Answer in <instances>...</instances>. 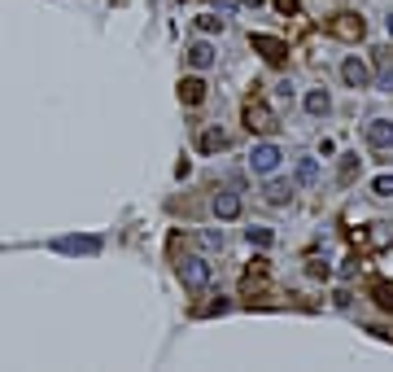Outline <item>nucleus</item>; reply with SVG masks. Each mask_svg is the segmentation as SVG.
<instances>
[{
    "label": "nucleus",
    "mask_w": 393,
    "mask_h": 372,
    "mask_svg": "<svg viewBox=\"0 0 393 372\" xmlns=\"http://www.w3.org/2000/svg\"><path fill=\"white\" fill-rule=\"evenodd\" d=\"M280 144H271V140H262V144H254L249 149V171H258V175H271L275 167H280Z\"/></svg>",
    "instance_id": "nucleus-2"
},
{
    "label": "nucleus",
    "mask_w": 393,
    "mask_h": 372,
    "mask_svg": "<svg viewBox=\"0 0 393 372\" xmlns=\"http://www.w3.org/2000/svg\"><path fill=\"white\" fill-rule=\"evenodd\" d=\"M262 198H267V206H288V202H293V184H288V180H267Z\"/></svg>",
    "instance_id": "nucleus-13"
},
{
    "label": "nucleus",
    "mask_w": 393,
    "mask_h": 372,
    "mask_svg": "<svg viewBox=\"0 0 393 372\" xmlns=\"http://www.w3.org/2000/svg\"><path fill=\"white\" fill-rule=\"evenodd\" d=\"M196 31H201V36H219L223 18H215V13H196Z\"/></svg>",
    "instance_id": "nucleus-18"
},
{
    "label": "nucleus",
    "mask_w": 393,
    "mask_h": 372,
    "mask_svg": "<svg viewBox=\"0 0 393 372\" xmlns=\"http://www.w3.org/2000/svg\"><path fill=\"white\" fill-rule=\"evenodd\" d=\"M254 53H262V61H271V66H280L284 53H288V44L284 40H275V36H254Z\"/></svg>",
    "instance_id": "nucleus-6"
},
{
    "label": "nucleus",
    "mask_w": 393,
    "mask_h": 372,
    "mask_svg": "<svg viewBox=\"0 0 393 372\" xmlns=\"http://www.w3.org/2000/svg\"><path fill=\"white\" fill-rule=\"evenodd\" d=\"M179 101H184V105H201V101H206V79H201V75L179 79Z\"/></svg>",
    "instance_id": "nucleus-9"
},
{
    "label": "nucleus",
    "mask_w": 393,
    "mask_h": 372,
    "mask_svg": "<svg viewBox=\"0 0 393 372\" xmlns=\"http://www.w3.org/2000/svg\"><path fill=\"white\" fill-rule=\"evenodd\" d=\"M210 276H215V271H210V263H206L201 254L179 258V281H184V289H206V285H210Z\"/></svg>",
    "instance_id": "nucleus-1"
},
{
    "label": "nucleus",
    "mask_w": 393,
    "mask_h": 372,
    "mask_svg": "<svg viewBox=\"0 0 393 372\" xmlns=\"http://www.w3.org/2000/svg\"><path fill=\"white\" fill-rule=\"evenodd\" d=\"M271 5H275V9H280V13H284V18H293V13H298V9H302V5H298V0H271Z\"/></svg>",
    "instance_id": "nucleus-23"
},
{
    "label": "nucleus",
    "mask_w": 393,
    "mask_h": 372,
    "mask_svg": "<svg viewBox=\"0 0 393 372\" xmlns=\"http://www.w3.org/2000/svg\"><path fill=\"white\" fill-rule=\"evenodd\" d=\"M245 237H249V246H258V250H267L271 241H275V232H271V228H258V223H254V228L245 232Z\"/></svg>",
    "instance_id": "nucleus-19"
},
{
    "label": "nucleus",
    "mask_w": 393,
    "mask_h": 372,
    "mask_svg": "<svg viewBox=\"0 0 393 372\" xmlns=\"http://www.w3.org/2000/svg\"><path fill=\"white\" fill-rule=\"evenodd\" d=\"M245 127H249V132H258V136H271L275 127H280V119H275L262 101H249V105H245Z\"/></svg>",
    "instance_id": "nucleus-4"
},
{
    "label": "nucleus",
    "mask_w": 393,
    "mask_h": 372,
    "mask_svg": "<svg viewBox=\"0 0 393 372\" xmlns=\"http://www.w3.org/2000/svg\"><path fill=\"white\" fill-rule=\"evenodd\" d=\"M380 88H385V92H393V66H389V70H380Z\"/></svg>",
    "instance_id": "nucleus-25"
},
{
    "label": "nucleus",
    "mask_w": 393,
    "mask_h": 372,
    "mask_svg": "<svg viewBox=\"0 0 393 372\" xmlns=\"http://www.w3.org/2000/svg\"><path fill=\"white\" fill-rule=\"evenodd\" d=\"M215 215H219L223 223L240 215V198H236V193H232V188H219V193H215Z\"/></svg>",
    "instance_id": "nucleus-11"
},
{
    "label": "nucleus",
    "mask_w": 393,
    "mask_h": 372,
    "mask_svg": "<svg viewBox=\"0 0 393 372\" xmlns=\"http://www.w3.org/2000/svg\"><path fill=\"white\" fill-rule=\"evenodd\" d=\"M376 66H380V70L393 66V48H376Z\"/></svg>",
    "instance_id": "nucleus-24"
},
{
    "label": "nucleus",
    "mask_w": 393,
    "mask_h": 372,
    "mask_svg": "<svg viewBox=\"0 0 393 372\" xmlns=\"http://www.w3.org/2000/svg\"><path fill=\"white\" fill-rule=\"evenodd\" d=\"M201 246L206 250H223V228H206L201 232Z\"/></svg>",
    "instance_id": "nucleus-22"
},
{
    "label": "nucleus",
    "mask_w": 393,
    "mask_h": 372,
    "mask_svg": "<svg viewBox=\"0 0 393 372\" xmlns=\"http://www.w3.org/2000/svg\"><path fill=\"white\" fill-rule=\"evenodd\" d=\"M385 27H389V40H393V13H389V18H385Z\"/></svg>",
    "instance_id": "nucleus-26"
},
{
    "label": "nucleus",
    "mask_w": 393,
    "mask_h": 372,
    "mask_svg": "<svg viewBox=\"0 0 393 372\" xmlns=\"http://www.w3.org/2000/svg\"><path fill=\"white\" fill-rule=\"evenodd\" d=\"M367 241H371L376 250L393 246V223H389V219H376V223H371V232H367Z\"/></svg>",
    "instance_id": "nucleus-14"
},
{
    "label": "nucleus",
    "mask_w": 393,
    "mask_h": 372,
    "mask_svg": "<svg viewBox=\"0 0 393 372\" xmlns=\"http://www.w3.org/2000/svg\"><path fill=\"white\" fill-rule=\"evenodd\" d=\"M196 149H201V154H223L227 149V132H223V127H206V132L196 136Z\"/></svg>",
    "instance_id": "nucleus-12"
},
{
    "label": "nucleus",
    "mask_w": 393,
    "mask_h": 372,
    "mask_svg": "<svg viewBox=\"0 0 393 372\" xmlns=\"http://www.w3.org/2000/svg\"><path fill=\"white\" fill-rule=\"evenodd\" d=\"M367 144L371 149H393V119H371L367 123Z\"/></svg>",
    "instance_id": "nucleus-7"
},
{
    "label": "nucleus",
    "mask_w": 393,
    "mask_h": 372,
    "mask_svg": "<svg viewBox=\"0 0 393 372\" xmlns=\"http://www.w3.org/2000/svg\"><path fill=\"white\" fill-rule=\"evenodd\" d=\"M184 57H188V66H192V70H210V66H215V48H210L206 40L188 44V48H184Z\"/></svg>",
    "instance_id": "nucleus-8"
},
{
    "label": "nucleus",
    "mask_w": 393,
    "mask_h": 372,
    "mask_svg": "<svg viewBox=\"0 0 393 372\" xmlns=\"http://www.w3.org/2000/svg\"><path fill=\"white\" fill-rule=\"evenodd\" d=\"M328 31H332L337 40H346V44H354V40H363V36H367V22L358 18V13H337V18L328 22Z\"/></svg>",
    "instance_id": "nucleus-3"
},
{
    "label": "nucleus",
    "mask_w": 393,
    "mask_h": 372,
    "mask_svg": "<svg viewBox=\"0 0 393 372\" xmlns=\"http://www.w3.org/2000/svg\"><path fill=\"white\" fill-rule=\"evenodd\" d=\"M302 105H306V114H310V119H328V114H332V96H328L323 88H310Z\"/></svg>",
    "instance_id": "nucleus-10"
},
{
    "label": "nucleus",
    "mask_w": 393,
    "mask_h": 372,
    "mask_svg": "<svg viewBox=\"0 0 393 372\" xmlns=\"http://www.w3.org/2000/svg\"><path fill=\"white\" fill-rule=\"evenodd\" d=\"M337 175H341V184H350L354 175H358V154H346V158H341V171H337Z\"/></svg>",
    "instance_id": "nucleus-20"
},
{
    "label": "nucleus",
    "mask_w": 393,
    "mask_h": 372,
    "mask_svg": "<svg viewBox=\"0 0 393 372\" xmlns=\"http://www.w3.org/2000/svg\"><path fill=\"white\" fill-rule=\"evenodd\" d=\"M371 298H376V306H380V311L393 315V281H376V285H371Z\"/></svg>",
    "instance_id": "nucleus-15"
},
{
    "label": "nucleus",
    "mask_w": 393,
    "mask_h": 372,
    "mask_svg": "<svg viewBox=\"0 0 393 372\" xmlns=\"http://www.w3.org/2000/svg\"><path fill=\"white\" fill-rule=\"evenodd\" d=\"M371 193H376V198H393V175H376Z\"/></svg>",
    "instance_id": "nucleus-21"
},
{
    "label": "nucleus",
    "mask_w": 393,
    "mask_h": 372,
    "mask_svg": "<svg viewBox=\"0 0 393 372\" xmlns=\"http://www.w3.org/2000/svg\"><path fill=\"white\" fill-rule=\"evenodd\" d=\"M57 250H84V254H96V250H101V241H96V237H84V241H57Z\"/></svg>",
    "instance_id": "nucleus-17"
},
{
    "label": "nucleus",
    "mask_w": 393,
    "mask_h": 372,
    "mask_svg": "<svg viewBox=\"0 0 393 372\" xmlns=\"http://www.w3.org/2000/svg\"><path fill=\"white\" fill-rule=\"evenodd\" d=\"M298 184H319V163H315V158H302V163H298Z\"/></svg>",
    "instance_id": "nucleus-16"
},
{
    "label": "nucleus",
    "mask_w": 393,
    "mask_h": 372,
    "mask_svg": "<svg viewBox=\"0 0 393 372\" xmlns=\"http://www.w3.org/2000/svg\"><path fill=\"white\" fill-rule=\"evenodd\" d=\"M341 79H346V88H367L371 84V66L363 57H346L341 61Z\"/></svg>",
    "instance_id": "nucleus-5"
},
{
    "label": "nucleus",
    "mask_w": 393,
    "mask_h": 372,
    "mask_svg": "<svg viewBox=\"0 0 393 372\" xmlns=\"http://www.w3.org/2000/svg\"><path fill=\"white\" fill-rule=\"evenodd\" d=\"M240 5H249V9H258V5H262V0H240Z\"/></svg>",
    "instance_id": "nucleus-27"
}]
</instances>
